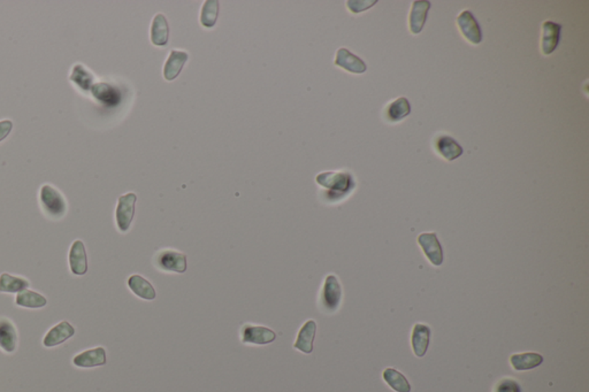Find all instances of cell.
I'll list each match as a JSON object with an SVG mask.
<instances>
[{
    "label": "cell",
    "instance_id": "8",
    "mask_svg": "<svg viewBox=\"0 0 589 392\" xmlns=\"http://www.w3.org/2000/svg\"><path fill=\"white\" fill-rule=\"evenodd\" d=\"M68 264L75 276H83L88 273V254L82 240H74L68 252Z\"/></svg>",
    "mask_w": 589,
    "mask_h": 392
},
{
    "label": "cell",
    "instance_id": "27",
    "mask_svg": "<svg viewBox=\"0 0 589 392\" xmlns=\"http://www.w3.org/2000/svg\"><path fill=\"white\" fill-rule=\"evenodd\" d=\"M16 304L18 307H22V308L40 310V308H43L47 305V299H46L45 296L42 295L40 292L28 289L16 295Z\"/></svg>",
    "mask_w": 589,
    "mask_h": 392
},
{
    "label": "cell",
    "instance_id": "19",
    "mask_svg": "<svg viewBox=\"0 0 589 392\" xmlns=\"http://www.w3.org/2000/svg\"><path fill=\"white\" fill-rule=\"evenodd\" d=\"M127 284H128L129 290L138 298L147 301L156 299L157 291L155 286L142 275H138V274L130 275Z\"/></svg>",
    "mask_w": 589,
    "mask_h": 392
},
{
    "label": "cell",
    "instance_id": "18",
    "mask_svg": "<svg viewBox=\"0 0 589 392\" xmlns=\"http://www.w3.org/2000/svg\"><path fill=\"white\" fill-rule=\"evenodd\" d=\"M434 147L442 158L448 162H452L463 155L461 146L452 137L447 135H439L434 140Z\"/></svg>",
    "mask_w": 589,
    "mask_h": 392
},
{
    "label": "cell",
    "instance_id": "31",
    "mask_svg": "<svg viewBox=\"0 0 589 392\" xmlns=\"http://www.w3.org/2000/svg\"><path fill=\"white\" fill-rule=\"evenodd\" d=\"M376 0H373V1H367V0H365V1H361V0H359V1H358V0H350V1L347 3V5H348V9H350L352 13L357 14V13H361L363 12V11H366V9H371V7H372L373 5H376Z\"/></svg>",
    "mask_w": 589,
    "mask_h": 392
},
{
    "label": "cell",
    "instance_id": "17",
    "mask_svg": "<svg viewBox=\"0 0 589 392\" xmlns=\"http://www.w3.org/2000/svg\"><path fill=\"white\" fill-rule=\"evenodd\" d=\"M431 9V3L427 0H415L410 11L409 28L413 35H418L424 29L428 11Z\"/></svg>",
    "mask_w": 589,
    "mask_h": 392
},
{
    "label": "cell",
    "instance_id": "25",
    "mask_svg": "<svg viewBox=\"0 0 589 392\" xmlns=\"http://www.w3.org/2000/svg\"><path fill=\"white\" fill-rule=\"evenodd\" d=\"M30 288V283L22 276L3 273L0 275V292L1 293H20Z\"/></svg>",
    "mask_w": 589,
    "mask_h": 392
},
{
    "label": "cell",
    "instance_id": "13",
    "mask_svg": "<svg viewBox=\"0 0 589 392\" xmlns=\"http://www.w3.org/2000/svg\"><path fill=\"white\" fill-rule=\"evenodd\" d=\"M432 329L426 323H415L411 334V347L418 358H424L431 343Z\"/></svg>",
    "mask_w": 589,
    "mask_h": 392
},
{
    "label": "cell",
    "instance_id": "20",
    "mask_svg": "<svg viewBox=\"0 0 589 392\" xmlns=\"http://www.w3.org/2000/svg\"><path fill=\"white\" fill-rule=\"evenodd\" d=\"M188 59H189V55L186 51L173 50L171 55H168L165 66H164V77L166 81H169V82L174 81L184 69V66Z\"/></svg>",
    "mask_w": 589,
    "mask_h": 392
},
{
    "label": "cell",
    "instance_id": "16",
    "mask_svg": "<svg viewBox=\"0 0 589 392\" xmlns=\"http://www.w3.org/2000/svg\"><path fill=\"white\" fill-rule=\"evenodd\" d=\"M18 329L13 321L7 318H0V349L5 353H14L18 349Z\"/></svg>",
    "mask_w": 589,
    "mask_h": 392
},
{
    "label": "cell",
    "instance_id": "11",
    "mask_svg": "<svg viewBox=\"0 0 589 392\" xmlns=\"http://www.w3.org/2000/svg\"><path fill=\"white\" fill-rule=\"evenodd\" d=\"M106 349L103 347L86 349L73 358V365L77 368L101 367L106 365Z\"/></svg>",
    "mask_w": 589,
    "mask_h": 392
},
{
    "label": "cell",
    "instance_id": "23",
    "mask_svg": "<svg viewBox=\"0 0 589 392\" xmlns=\"http://www.w3.org/2000/svg\"><path fill=\"white\" fill-rule=\"evenodd\" d=\"M150 38L153 45L166 46L169 40V26L167 18L162 13H159L153 18L151 30H150Z\"/></svg>",
    "mask_w": 589,
    "mask_h": 392
},
{
    "label": "cell",
    "instance_id": "14",
    "mask_svg": "<svg viewBox=\"0 0 589 392\" xmlns=\"http://www.w3.org/2000/svg\"><path fill=\"white\" fill-rule=\"evenodd\" d=\"M334 64L337 67L343 68L349 73L352 74H364L367 70L366 64L364 62L363 59L354 55L352 52L349 51L348 49H344V47H341L336 52Z\"/></svg>",
    "mask_w": 589,
    "mask_h": 392
},
{
    "label": "cell",
    "instance_id": "30",
    "mask_svg": "<svg viewBox=\"0 0 589 392\" xmlns=\"http://www.w3.org/2000/svg\"><path fill=\"white\" fill-rule=\"evenodd\" d=\"M494 392H522V386L515 379L504 377L495 384Z\"/></svg>",
    "mask_w": 589,
    "mask_h": 392
},
{
    "label": "cell",
    "instance_id": "2",
    "mask_svg": "<svg viewBox=\"0 0 589 392\" xmlns=\"http://www.w3.org/2000/svg\"><path fill=\"white\" fill-rule=\"evenodd\" d=\"M40 205L43 213L50 219L60 220L67 213L68 205L66 198L58 189L51 184H43L40 186Z\"/></svg>",
    "mask_w": 589,
    "mask_h": 392
},
{
    "label": "cell",
    "instance_id": "22",
    "mask_svg": "<svg viewBox=\"0 0 589 392\" xmlns=\"http://www.w3.org/2000/svg\"><path fill=\"white\" fill-rule=\"evenodd\" d=\"M92 97L105 106H114L119 103L121 94L119 90L108 83H95L91 88Z\"/></svg>",
    "mask_w": 589,
    "mask_h": 392
},
{
    "label": "cell",
    "instance_id": "32",
    "mask_svg": "<svg viewBox=\"0 0 589 392\" xmlns=\"http://www.w3.org/2000/svg\"><path fill=\"white\" fill-rule=\"evenodd\" d=\"M13 125H14L12 120H0V142L6 140L9 135L12 133Z\"/></svg>",
    "mask_w": 589,
    "mask_h": 392
},
{
    "label": "cell",
    "instance_id": "26",
    "mask_svg": "<svg viewBox=\"0 0 589 392\" xmlns=\"http://www.w3.org/2000/svg\"><path fill=\"white\" fill-rule=\"evenodd\" d=\"M411 113V105L405 97L397 98L396 101H391L386 106V120L389 122H400L409 116Z\"/></svg>",
    "mask_w": 589,
    "mask_h": 392
},
{
    "label": "cell",
    "instance_id": "28",
    "mask_svg": "<svg viewBox=\"0 0 589 392\" xmlns=\"http://www.w3.org/2000/svg\"><path fill=\"white\" fill-rule=\"evenodd\" d=\"M382 379L395 392H411V384L405 375L395 368H386Z\"/></svg>",
    "mask_w": 589,
    "mask_h": 392
},
{
    "label": "cell",
    "instance_id": "29",
    "mask_svg": "<svg viewBox=\"0 0 589 392\" xmlns=\"http://www.w3.org/2000/svg\"><path fill=\"white\" fill-rule=\"evenodd\" d=\"M219 1L218 0H206L201 12V25L204 28H213L217 23L219 16Z\"/></svg>",
    "mask_w": 589,
    "mask_h": 392
},
{
    "label": "cell",
    "instance_id": "12",
    "mask_svg": "<svg viewBox=\"0 0 589 392\" xmlns=\"http://www.w3.org/2000/svg\"><path fill=\"white\" fill-rule=\"evenodd\" d=\"M75 328L68 321H62L58 325H53L49 332H46L43 338V345L45 347H55L62 345L64 342L71 340L75 335Z\"/></svg>",
    "mask_w": 589,
    "mask_h": 392
},
{
    "label": "cell",
    "instance_id": "10",
    "mask_svg": "<svg viewBox=\"0 0 589 392\" xmlns=\"http://www.w3.org/2000/svg\"><path fill=\"white\" fill-rule=\"evenodd\" d=\"M317 323L315 320H308L301 327L297 332L296 340L293 343V349L304 354H311L313 352L315 334H317Z\"/></svg>",
    "mask_w": 589,
    "mask_h": 392
},
{
    "label": "cell",
    "instance_id": "15",
    "mask_svg": "<svg viewBox=\"0 0 589 392\" xmlns=\"http://www.w3.org/2000/svg\"><path fill=\"white\" fill-rule=\"evenodd\" d=\"M562 33V26L553 21H546L542 23V37H541V51L546 55H549L559 46Z\"/></svg>",
    "mask_w": 589,
    "mask_h": 392
},
{
    "label": "cell",
    "instance_id": "21",
    "mask_svg": "<svg viewBox=\"0 0 589 392\" xmlns=\"http://www.w3.org/2000/svg\"><path fill=\"white\" fill-rule=\"evenodd\" d=\"M544 360L540 353H515L510 356V365L517 371H531L542 365Z\"/></svg>",
    "mask_w": 589,
    "mask_h": 392
},
{
    "label": "cell",
    "instance_id": "6",
    "mask_svg": "<svg viewBox=\"0 0 589 392\" xmlns=\"http://www.w3.org/2000/svg\"><path fill=\"white\" fill-rule=\"evenodd\" d=\"M241 342L247 345H257L263 347L269 345L276 340V332L265 325H251L247 323L243 325L240 332Z\"/></svg>",
    "mask_w": 589,
    "mask_h": 392
},
{
    "label": "cell",
    "instance_id": "5",
    "mask_svg": "<svg viewBox=\"0 0 589 392\" xmlns=\"http://www.w3.org/2000/svg\"><path fill=\"white\" fill-rule=\"evenodd\" d=\"M136 201H138V196L134 192H128L125 195L120 196L118 199L116 208V223L118 230L123 234L128 233L132 227Z\"/></svg>",
    "mask_w": 589,
    "mask_h": 392
},
{
    "label": "cell",
    "instance_id": "7",
    "mask_svg": "<svg viewBox=\"0 0 589 392\" xmlns=\"http://www.w3.org/2000/svg\"><path fill=\"white\" fill-rule=\"evenodd\" d=\"M419 247H422L428 262L435 267L443 264V249L440 240L435 233H422L418 236Z\"/></svg>",
    "mask_w": 589,
    "mask_h": 392
},
{
    "label": "cell",
    "instance_id": "4",
    "mask_svg": "<svg viewBox=\"0 0 589 392\" xmlns=\"http://www.w3.org/2000/svg\"><path fill=\"white\" fill-rule=\"evenodd\" d=\"M155 266L165 273L184 274L188 269V260L184 253L176 250H162L155 257Z\"/></svg>",
    "mask_w": 589,
    "mask_h": 392
},
{
    "label": "cell",
    "instance_id": "24",
    "mask_svg": "<svg viewBox=\"0 0 589 392\" xmlns=\"http://www.w3.org/2000/svg\"><path fill=\"white\" fill-rule=\"evenodd\" d=\"M69 81L75 84V86H77L81 91L90 92L92 86L95 84V77L89 72L88 68L84 65L77 64L72 68Z\"/></svg>",
    "mask_w": 589,
    "mask_h": 392
},
{
    "label": "cell",
    "instance_id": "1",
    "mask_svg": "<svg viewBox=\"0 0 589 392\" xmlns=\"http://www.w3.org/2000/svg\"><path fill=\"white\" fill-rule=\"evenodd\" d=\"M315 182L327 190L330 199H342L354 190V181L348 172H324L315 177Z\"/></svg>",
    "mask_w": 589,
    "mask_h": 392
},
{
    "label": "cell",
    "instance_id": "9",
    "mask_svg": "<svg viewBox=\"0 0 589 392\" xmlns=\"http://www.w3.org/2000/svg\"><path fill=\"white\" fill-rule=\"evenodd\" d=\"M457 25L463 36L473 45H478L483 40V33L479 22L476 21L473 14L470 11H463L458 16Z\"/></svg>",
    "mask_w": 589,
    "mask_h": 392
},
{
    "label": "cell",
    "instance_id": "3",
    "mask_svg": "<svg viewBox=\"0 0 589 392\" xmlns=\"http://www.w3.org/2000/svg\"><path fill=\"white\" fill-rule=\"evenodd\" d=\"M342 286L340 283L339 277L334 274L327 275L319 296L321 310H324L326 314L335 313L342 304Z\"/></svg>",
    "mask_w": 589,
    "mask_h": 392
}]
</instances>
